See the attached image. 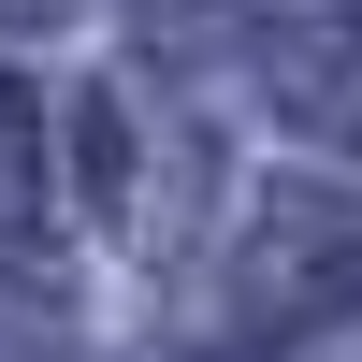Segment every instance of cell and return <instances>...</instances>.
<instances>
[{"mask_svg":"<svg viewBox=\"0 0 362 362\" xmlns=\"http://www.w3.org/2000/svg\"><path fill=\"white\" fill-rule=\"evenodd\" d=\"M261 102H276L305 145H348L362 160V0H319V15L261 29Z\"/></svg>","mask_w":362,"mask_h":362,"instance_id":"obj_2","label":"cell"},{"mask_svg":"<svg viewBox=\"0 0 362 362\" xmlns=\"http://www.w3.org/2000/svg\"><path fill=\"white\" fill-rule=\"evenodd\" d=\"M73 189H87V218H102L116 247H160V232H174V174H145L131 87H87V102H73Z\"/></svg>","mask_w":362,"mask_h":362,"instance_id":"obj_3","label":"cell"},{"mask_svg":"<svg viewBox=\"0 0 362 362\" xmlns=\"http://www.w3.org/2000/svg\"><path fill=\"white\" fill-rule=\"evenodd\" d=\"M232 290H247L261 334H319V319L362 305V203L334 189H261L247 247H232Z\"/></svg>","mask_w":362,"mask_h":362,"instance_id":"obj_1","label":"cell"},{"mask_svg":"<svg viewBox=\"0 0 362 362\" xmlns=\"http://www.w3.org/2000/svg\"><path fill=\"white\" fill-rule=\"evenodd\" d=\"M29 15H73V0H0V29H29Z\"/></svg>","mask_w":362,"mask_h":362,"instance_id":"obj_5","label":"cell"},{"mask_svg":"<svg viewBox=\"0 0 362 362\" xmlns=\"http://www.w3.org/2000/svg\"><path fill=\"white\" fill-rule=\"evenodd\" d=\"M218 362H232V348H218Z\"/></svg>","mask_w":362,"mask_h":362,"instance_id":"obj_6","label":"cell"},{"mask_svg":"<svg viewBox=\"0 0 362 362\" xmlns=\"http://www.w3.org/2000/svg\"><path fill=\"white\" fill-rule=\"evenodd\" d=\"M73 334V276H58L44 232H0V362H44Z\"/></svg>","mask_w":362,"mask_h":362,"instance_id":"obj_4","label":"cell"}]
</instances>
